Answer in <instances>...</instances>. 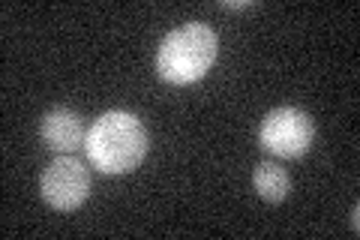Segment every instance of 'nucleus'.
Wrapping results in <instances>:
<instances>
[{"mask_svg": "<svg viewBox=\"0 0 360 240\" xmlns=\"http://www.w3.org/2000/svg\"><path fill=\"white\" fill-rule=\"evenodd\" d=\"M84 153L103 175H129L148 156V130L129 111H108L87 130Z\"/></svg>", "mask_w": 360, "mask_h": 240, "instance_id": "obj_1", "label": "nucleus"}, {"mask_svg": "<svg viewBox=\"0 0 360 240\" xmlns=\"http://www.w3.org/2000/svg\"><path fill=\"white\" fill-rule=\"evenodd\" d=\"M217 33L201 21H186L160 42V49H156V75L174 87L195 84L217 63Z\"/></svg>", "mask_w": 360, "mask_h": 240, "instance_id": "obj_2", "label": "nucleus"}, {"mask_svg": "<svg viewBox=\"0 0 360 240\" xmlns=\"http://www.w3.org/2000/svg\"><path fill=\"white\" fill-rule=\"evenodd\" d=\"M315 141V123L303 108L283 106L264 114L258 144L276 159H300Z\"/></svg>", "mask_w": 360, "mask_h": 240, "instance_id": "obj_3", "label": "nucleus"}, {"mask_svg": "<svg viewBox=\"0 0 360 240\" xmlns=\"http://www.w3.org/2000/svg\"><path fill=\"white\" fill-rule=\"evenodd\" d=\"M39 192L51 210L72 213L90 198V171L84 168L82 159L70 153H58L42 171Z\"/></svg>", "mask_w": 360, "mask_h": 240, "instance_id": "obj_4", "label": "nucleus"}, {"mask_svg": "<svg viewBox=\"0 0 360 240\" xmlns=\"http://www.w3.org/2000/svg\"><path fill=\"white\" fill-rule=\"evenodd\" d=\"M39 139L54 153H75L78 147H84V141H87L84 118L63 106L45 111V118L39 123Z\"/></svg>", "mask_w": 360, "mask_h": 240, "instance_id": "obj_5", "label": "nucleus"}, {"mask_svg": "<svg viewBox=\"0 0 360 240\" xmlns=\"http://www.w3.org/2000/svg\"><path fill=\"white\" fill-rule=\"evenodd\" d=\"M252 187H255V192L267 204H279V201L288 198L291 180H288V171L279 163H274V159H264V163H258L255 171H252Z\"/></svg>", "mask_w": 360, "mask_h": 240, "instance_id": "obj_6", "label": "nucleus"}, {"mask_svg": "<svg viewBox=\"0 0 360 240\" xmlns=\"http://www.w3.org/2000/svg\"><path fill=\"white\" fill-rule=\"evenodd\" d=\"M255 0H219V9H229V13H246V9H255Z\"/></svg>", "mask_w": 360, "mask_h": 240, "instance_id": "obj_7", "label": "nucleus"}, {"mask_svg": "<svg viewBox=\"0 0 360 240\" xmlns=\"http://www.w3.org/2000/svg\"><path fill=\"white\" fill-rule=\"evenodd\" d=\"M357 213H360V208H357V204H354V208H352V232H354V234L360 232V222H357Z\"/></svg>", "mask_w": 360, "mask_h": 240, "instance_id": "obj_8", "label": "nucleus"}]
</instances>
